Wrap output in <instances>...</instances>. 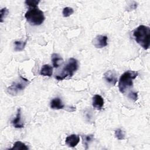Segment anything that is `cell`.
<instances>
[{
	"label": "cell",
	"mask_w": 150,
	"mask_h": 150,
	"mask_svg": "<svg viewBox=\"0 0 150 150\" xmlns=\"http://www.w3.org/2000/svg\"><path fill=\"white\" fill-rule=\"evenodd\" d=\"M10 149L11 150H28L29 149V148L23 142L21 141H16L13 144V146L12 148H11Z\"/></svg>",
	"instance_id": "obj_15"
},
{
	"label": "cell",
	"mask_w": 150,
	"mask_h": 150,
	"mask_svg": "<svg viewBox=\"0 0 150 150\" xmlns=\"http://www.w3.org/2000/svg\"><path fill=\"white\" fill-rule=\"evenodd\" d=\"M40 74L43 76L50 77L53 74V69L49 64H44L40 70Z\"/></svg>",
	"instance_id": "obj_12"
},
{
	"label": "cell",
	"mask_w": 150,
	"mask_h": 150,
	"mask_svg": "<svg viewBox=\"0 0 150 150\" xmlns=\"http://www.w3.org/2000/svg\"><path fill=\"white\" fill-rule=\"evenodd\" d=\"M52 61L54 67L57 68L60 66V64L63 63V60L59 54L57 53H53L52 54Z\"/></svg>",
	"instance_id": "obj_13"
},
{
	"label": "cell",
	"mask_w": 150,
	"mask_h": 150,
	"mask_svg": "<svg viewBox=\"0 0 150 150\" xmlns=\"http://www.w3.org/2000/svg\"><path fill=\"white\" fill-rule=\"evenodd\" d=\"M80 141V137L79 135L71 134L68 136L65 140V142L69 147H75Z\"/></svg>",
	"instance_id": "obj_8"
},
{
	"label": "cell",
	"mask_w": 150,
	"mask_h": 150,
	"mask_svg": "<svg viewBox=\"0 0 150 150\" xmlns=\"http://www.w3.org/2000/svg\"><path fill=\"white\" fill-rule=\"evenodd\" d=\"M135 41L143 49L147 50L150 45V28L145 25H140L133 31Z\"/></svg>",
	"instance_id": "obj_1"
},
{
	"label": "cell",
	"mask_w": 150,
	"mask_h": 150,
	"mask_svg": "<svg viewBox=\"0 0 150 150\" xmlns=\"http://www.w3.org/2000/svg\"><path fill=\"white\" fill-rule=\"evenodd\" d=\"M94 135L93 134L90 135H82V139H83V144L84 146H85L86 149H88V146L89 144L93 141Z\"/></svg>",
	"instance_id": "obj_16"
},
{
	"label": "cell",
	"mask_w": 150,
	"mask_h": 150,
	"mask_svg": "<svg viewBox=\"0 0 150 150\" xmlns=\"http://www.w3.org/2000/svg\"><path fill=\"white\" fill-rule=\"evenodd\" d=\"M25 17L26 21L33 26L40 25L45 19L43 12L38 8H31L26 12Z\"/></svg>",
	"instance_id": "obj_3"
},
{
	"label": "cell",
	"mask_w": 150,
	"mask_h": 150,
	"mask_svg": "<svg viewBox=\"0 0 150 150\" xmlns=\"http://www.w3.org/2000/svg\"><path fill=\"white\" fill-rule=\"evenodd\" d=\"M128 97L132 100L133 101H136L138 98V94L137 92H134V91H131L128 94Z\"/></svg>",
	"instance_id": "obj_21"
},
{
	"label": "cell",
	"mask_w": 150,
	"mask_h": 150,
	"mask_svg": "<svg viewBox=\"0 0 150 150\" xmlns=\"http://www.w3.org/2000/svg\"><path fill=\"white\" fill-rule=\"evenodd\" d=\"M39 2V0H26L25 2L26 5L30 8H37V6Z\"/></svg>",
	"instance_id": "obj_19"
},
{
	"label": "cell",
	"mask_w": 150,
	"mask_h": 150,
	"mask_svg": "<svg viewBox=\"0 0 150 150\" xmlns=\"http://www.w3.org/2000/svg\"><path fill=\"white\" fill-rule=\"evenodd\" d=\"M92 105L94 108L98 110L102 109L104 105V100L103 97L98 94H96L93 97Z\"/></svg>",
	"instance_id": "obj_9"
},
{
	"label": "cell",
	"mask_w": 150,
	"mask_h": 150,
	"mask_svg": "<svg viewBox=\"0 0 150 150\" xmlns=\"http://www.w3.org/2000/svg\"><path fill=\"white\" fill-rule=\"evenodd\" d=\"M9 13V10L6 8H3L1 9V17H0V22H2L4 19L6 17V16Z\"/></svg>",
	"instance_id": "obj_20"
},
{
	"label": "cell",
	"mask_w": 150,
	"mask_h": 150,
	"mask_svg": "<svg viewBox=\"0 0 150 150\" xmlns=\"http://www.w3.org/2000/svg\"><path fill=\"white\" fill-rule=\"evenodd\" d=\"M12 124L15 128H22L23 127L24 124L21 120V109L18 108L16 117L12 121Z\"/></svg>",
	"instance_id": "obj_10"
},
{
	"label": "cell",
	"mask_w": 150,
	"mask_h": 150,
	"mask_svg": "<svg viewBox=\"0 0 150 150\" xmlns=\"http://www.w3.org/2000/svg\"><path fill=\"white\" fill-rule=\"evenodd\" d=\"M78 62L74 58L69 59L68 63L63 67L62 71L55 78L58 80H63L66 77H71L78 69Z\"/></svg>",
	"instance_id": "obj_4"
},
{
	"label": "cell",
	"mask_w": 150,
	"mask_h": 150,
	"mask_svg": "<svg viewBox=\"0 0 150 150\" xmlns=\"http://www.w3.org/2000/svg\"><path fill=\"white\" fill-rule=\"evenodd\" d=\"M74 12V10L73 8L70 7H65L63 9L62 14L64 17H69L71 15H72Z\"/></svg>",
	"instance_id": "obj_18"
},
{
	"label": "cell",
	"mask_w": 150,
	"mask_h": 150,
	"mask_svg": "<svg viewBox=\"0 0 150 150\" xmlns=\"http://www.w3.org/2000/svg\"><path fill=\"white\" fill-rule=\"evenodd\" d=\"M137 7V3L133 1L131 2V4L130 5H129V7H128V9L129 10H134V9H135Z\"/></svg>",
	"instance_id": "obj_22"
},
{
	"label": "cell",
	"mask_w": 150,
	"mask_h": 150,
	"mask_svg": "<svg viewBox=\"0 0 150 150\" xmlns=\"http://www.w3.org/2000/svg\"><path fill=\"white\" fill-rule=\"evenodd\" d=\"M138 74V71L132 70H128L122 74L118 82L119 90L121 93H124L132 86V81L137 77Z\"/></svg>",
	"instance_id": "obj_2"
},
{
	"label": "cell",
	"mask_w": 150,
	"mask_h": 150,
	"mask_svg": "<svg viewBox=\"0 0 150 150\" xmlns=\"http://www.w3.org/2000/svg\"><path fill=\"white\" fill-rule=\"evenodd\" d=\"M104 79L108 84L115 86L117 82V73L114 70H108L104 74Z\"/></svg>",
	"instance_id": "obj_6"
},
{
	"label": "cell",
	"mask_w": 150,
	"mask_h": 150,
	"mask_svg": "<svg viewBox=\"0 0 150 150\" xmlns=\"http://www.w3.org/2000/svg\"><path fill=\"white\" fill-rule=\"evenodd\" d=\"M28 39H26L25 41H15L14 42V50L15 51H22L25 48L26 43H27Z\"/></svg>",
	"instance_id": "obj_14"
},
{
	"label": "cell",
	"mask_w": 150,
	"mask_h": 150,
	"mask_svg": "<svg viewBox=\"0 0 150 150\" xmlns=\"http://www.w3.org/2000/svg\"><path fill=\"white\" fill-rule=\"evenodd\" d=\"M30 83V81L28 79L20 76L19 79L13 82L11 86L6 89L7 93L12 96H16L22 91H23Z\"/></svg>",
	"instance_id": "obj_5"
},
{
	"label": "cell",
	"mask_w": 150,
	"mask_h": 150,
	"mask_svg": "<svg viewBox=\"0 0 150 150\" xmlns=\"http://www.w3.org/2000/svg\"><path fill=\"white\" fill-rule=\"evenodd\" d=\"M93 43L96 48H103L107 45V36L97 35L93 39Z\"/></svg>",
	"instance_id": "obj_7"
},
{
	"label": "cell",
	"mask_w": 150,
	"mask_h": 150,
	"mask_svg": "<svg viewBox=\"0 0 150 150\" xmlns=\"http://www.w3.org/2000/svg\"><path fill=\"white\" fill-rule=\"evenodd\" d=\"M115 136L116 138L119 140H122L125 139V133L120 128H118L115 131Z\"/></svg>",
	"instance_id": "obj_17"
},
{
	"label": "cell",
	"mask_w": 150,
	"mask_h": 150,
	"mask_svg": "<svg viewBox=\"0 0 150 150\" xmlns=\"http://www.w3.org/2000/svg\"><path fill=\"white\" fill-rule=\"evenodd\" d=\"M64 107L62 100L57 97L53 98L50 102V108L54 110H60L63 108Z\"/></svg>",
	"instance_id": "obj_11"
}]
</instances>
